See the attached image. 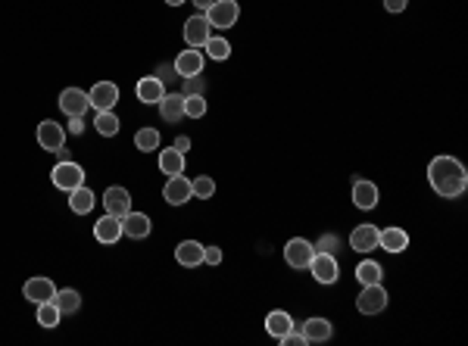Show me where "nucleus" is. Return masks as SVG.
Wrapping results in <instances>:
<instances>
[{"mask_svg": "<svg viewBox=\"0 0 468 346\" xmlns=\"http://www.w3.org/2000/svg\"><path fill=\"white\" fill-rule=\"evenodd\" d=\"M378 247L381 250H387V253H403V250L409 247V234L403 228H384V231H378Z\"/></svg>", "mask_w": 468, "mask_h": 346, "instance_id": "6ab92c4d", "label": "nucleus"}, {"mask_svg": "<svg viewBox=\"0 0 468 346\" xmlns=\"http://www.w3.org/2000/svg\"><path fill=\"white\" fill-rule=\"evenodd\" d=\"M50 178H53V184L60 187V191L69 193V191H75V187L84 184V169L72 160H63V162H56V169L50 172Z\"/></svg>", "mask_w": 468, "mask_h": 346, "instance_id": "f03ea898", "label": "nucleus"}, {"mask_svg": "<svg viewBox=\"0 0 468 346\" xmlns=\"http://www.w3.org/2000/svg\"><path fill=\"white\" fill-rule=\"evenodd\" d=\"M175 262L184 265V269H194V265L203 262V247L197 241H182L175 247Z\"/></svg>", "mask_w": 468, "mask_h": 346, "instance_id": "4be33fe9", "label": "nucleus"}, {"mask_svg": "<svg viewBox=\"0 0 468 346\" xmlns=\"http://www.w3.org/2000/svg\"><path fill=\"white\" fill-rule=\"evenodd\" d=\"M428 181L434 187L437 197L456 200V197H462L468 187V172L456 156H434L428 165Z\"/></svg>", "mask_w": 468, "mask_h": 346, "instance_id": "f257e3e1", "label": "nucleus"}, {"mask_svg": "<svg viewBox=\"0 0 468 346\" xmlns=\"http://www.w3.org/2000/svg\"><path fill=\"white\" fill-rule=\"evenodd\" d=\"M350 247L356 253H372L378 247V228L374 225H356L350 231Z\"/></svg>", "mask_w": 468, "mask_h": 346, "instance_id": "dca6fc26", "label": "nucleus"}, {"mask_svg": "<svg viewBox=\"0 0 468 346\" xmlns=\"http://www.w3.org/2000/svg\"><path fill=\"white\" fill-rule=\"evenodd\" d=\"M38 324L41 328H56V324H60V309H56L53 300L38 302Z\"/></svg>", "mask_w": 468, "mask_h": 346, "instance_id": "c756f323", "label": "nucleus"}, {"mask_svg": "<svg viewBox=\"0 0 468 346\" xmlns=\"http://www.w3.org/2000/svg\"><path fill=\"white\" fill-rule=\"evenodd\" d=\"M150 215L144 212H128L125 219H122V234L125 237H134V241H144V237H150Z\"/></svg>", "mask_w": 468, "mask_h": 346, "instance_id": "aec40b11", "label": "nucleus"}, {"mask_svg": "<svg viewBox=\"0 0 468 346\" xmlns=\"http://www.w3.org/2000/svg\"><path fill=\"white\" fill-rule=\"evenodd\" d=\"M169 6H182V4H187V0H165Z\"/></svg>", "mask_w": 468, "mask_h": 346, "instance_id": "a19ab883", "label": "nucleus"}, {"mask_svg": "<svg viewBox=\"0 0 468 346\" xmlns=\"http://www.w3.org/2000/svg\"><path fill=\"white\" fill-rule=\"evenodd\" d=\"M309 271H312V278L319 281V284H337V278H341V265H337V259L325 253V250H315L312 262H309Z\"/></svg>", "mask_w": 468, "mask_h": 346, "instance_id": "7ed1b4c3", "label": "nucleus"}, {"mask_svg": "<svg viewBox=\"0 0 468 346\" xmlns=\"http://www.w3.org/2000/svg\"><path fill=\"white\" fill-rule=\"evenodd\" d=\"M94 237H97L100 243H119L122 241V219H116V215H103V219L94 225Z\"/></svg>", "mask_w": 468, "mask_h": 346, "instance_id": "a211bd4d", "label": "nucleus"}, {"mask_svg": "<svg viewBox=\"0 0 468 346\" xmlns=\"http://www.w3.org/2000/svg\"><path fill=\"white\" fill-rule=\"evenodd\" d=\"M378 184L369 181V178H356L353 181V206L362 209V212H369V209L378 206Z\"/></svg>", "mask_w": 468, "mask_h": 346, "instance_id": "9d476101", "label": "nucleus"}, {"mask_svg": "<svg viewBox=\"0 0 468 346\" xmlns=\"http://www.w3.org/2000/svg\"><path fill=\"white\" fill-rule=\"evenodd\" d=\"M356 278L362 281V284H378V281L384 278V269H381L374 259H365V262L356 265Z\"/></svg>", "mask_w": 468, "mask_h": 346, "instance_id": "cd10ccee", "label": "nucleus"}, {"mask_svg": "<svg viewBox=\"0 0 468 346\" xmlns=\"http://www.w3.org/2000/svg\"><path fill=\"white\" fill-rule=\"evenodd\" d=\"M134 147H138L141 153L156 150V147H160V132H156V128H141V132L134 134Z\"/></svg>", "mask_w": 468, "mask_h": 346, "instance_id": "7c9ffc66", "label": "nucleus"}, {"mask_svg": "<svg viewBox=\"0 0 468 346\" xmlns=\"http://www.w3.org/2000/svg\"><path fill=\"white\" fill-rule=\"evenodd\" d=\"M203 50L213 56V60H228V56H232V44H228L225 38H210L203 44Z\"/></svg>", "mask_w": 468, "mask_h": 346, "instance_id": "473e14b6", "label": "nucleus"}, {"mask_svg": "<svg viewBox=\"0 0 468 346\" xmlns=\"http://www.w3.org/2000/svg\"><path fill=\"white\" fill-rule=\"evenodd\" d=\"M172 147H175L178 153H187V150H191V138H184V134H182V138H175V143H172Z\"/></svg>", "mask_w": 468, "mask_h": 346, "instance_id": "58836bf2", "label": "nucleus"}, {"mask_svg": "<svg viewBox=\"0 0 468 346\" xmlns=\"http://www.w3.org/2000/svg\"><path fill=\"white\" fill-rule=\"evenodd\" d=\"M210 38H213V25H210V19H206V13H194V16L184 23V41H187V47H197L200 50Z\"/></svg>", "mask_w": 468, "mask_h": 346, "instance_id": "423d86ee", "label": "nucleus"}, {"mask_svg": "<svg viewBox=\"0 0 468 346\" xmlns=\"http://www.w3.org/2000/svg\"><path fill=\"white\" fill-rule=\"evenodd\" d=\"M156 106H160V115H163L165 122L184 119V94H165V97Z\"/></svg>", "mask_w": 468, "mask_h": 346, "instance_id": "b1692460", "label": "nucleus"}, {"mask_svg": "<svg viewBox=\"0 0 468 346\" xmlns=\"http://www.w3.org/2000/svg\"><path fill=\"white\" fill-rule=\"evenodd\" d=\"M69 132H72V134H82V132H84L82 115H69Z\"/></svg>", "mask_w": 468, "mask_h": 346, "instance_id": "4c0bfd02", "label": "nucleus"}, {"mask_svg": "<svg viewBox=\"0 0 468 346\" xmlns=\"http://www.w3.org/2000/svg\"><path fill=\"white\" fill-rule=\"evenodd\" d=\"M103 206H106V215H116V219H125L132 212V193L125 187H106L103 193Z\"/></svg>", "mask_w": 468, "mask_h": 346, "instance_id": "ddd939ff", "label": "nucleus"}, {"mask_svg": "<svg viewBox=\"0 0 468 346\" xmlns=\"http://www.w3.org/2000/svg\"><path fill=\"white\" fill-rule=\"evenodd\" d=\"M291 328H293V319L284 312V309H275V312L265 315V331H269L275 340H281V337H284Z\"/></svg>", "mask_w": 468, "mask_h": 346, "instance_id": "393cba45", "label": "nucleus"}, {"mask_svg": "<svg viewBox=\"0 0 468 346\" xmlns=\"http://www.w3.org/2000/svg\"><path fill=\"white\" fill-rule=\"evenodd\" d=\"M315 256V247L303 237H291V241L284 243V262L291 265V269H309V262H312Z\"/></svg>", "mask_w": 468, "mask_h": 346, "instance_id": "39448f33", "label": "nucleus"}, {"mask_svg": "<svg viewBox=\"0 0 468 346\" xmlns=\"http://www.w3.org/2000/svg\"><path fill=\"white\" fill-rule=\"evenodd\" d=\"M203 262L206 265H219L222 262V250L219 247H203Z\"/></svg>", "mask_w": 468, "mask_h": 346, "instance_id": "c9c22d12", "label": "nucleus"}, {"mask_svg": "<svg viewBox=\"0 0 468 346\" xmlns=\"http://www.w3.org/2000/svg\"><path fill=\"white\" fill-rule=\"evenodd\" d=\"M163 197H165V203H172V206H184L187 200L194 197L191 181H187L184 175H172L169 181H165V187H163Z\"/></svg>", "mask_w": 468, "mask_h": 346, "instance_id": "4468645a", "label": "nucleus"}, {"mask_svg": "<svg viewBox=\"0 0 468 346\" xmlns=\"http://www.w3.org/2000/svg\"><path fill=\"white\" fill-rule=\"evenodd\" d=\"M88 100H91V106L97 113H103V110H113V106L119 103V88L113 82H97L94 88L88 91Z\"/></svg>", "mask_w": 468, "mask_h": 346, "instance_id": "9b49d317", "label": "nucleus"}, {"mask_svg": "<svg viewBox=\"0 0 468 346\" xmlns=\"http://www.w3.org/2000/svg\"><path fill=\"white\" fill-rule=\"evenodd\" d=\"M191 4L197 6V13H206V10H210V6L215 4V0H191Z\"/></svg>", "mask_w": 468, "mask_h": 346, "instance_id": "ea45409f", "label": "nucleus"}, {"mask_svg": "<svg viewBox=\"0 0 468 346\" xmlns=\"http://www.w3.org/2000/svg\"><path fill=\"white\" fill-rule=\"evenodd\" d=\"M53 302H56V309H60V315H72L82 306V297H78V290H56Z\"/></svg>", "mask_w": 468, "mask_h": 346, "instance_id": "c85d7f7f", "label": "nucleus"}, {"mask_svg": "<svg viewBox=\"0 0 468 346\" xmlns=\"http://www.w3.org/2000/svg\"><path fill=\"white\" fill-rule=\"evenodd\" d=\"M241 16V6L237 0H215V4L206 10V19H210L213 28H232Z\"/></svg>", "mask_w": 468, "mask_h": 346, "instance_id": "0eeeda50", "label": "nucleus"}, {"mask_svg": "<svg viewBox=\"0 0 468 346\" xmlns=\"http://www.w3.org/2000/svg\"><path fill=\"white\" fill-rule=\"evenodd\" d=\"M191 191H194V197H200V200H210L213 193H215V181L210 175H197L191 181Z\"/></svg>", "mask_w": 468, "mask_h": 346, "instance_id": "72a5a7b5", "label": "nucleus"}, {"mask_svg": "<svg viewBox=\"0 0 468 346\" xmlns=\"http://www.w3.org/2000/svg\"><path fill=\"white\" fill-rule=\"evenodd\" d=\"M94 203H97V197H94V191L91 187H75V191H69V209L75 215H88L91 209H94Z\"/></svg>", "mask_w": 468, "mask_h": 346, "instance_id": "5701e85b", "label": "nucleus"}, {"mask_svg": "<svg viewBox=\"0 0 468 346\" xmlns=\"http://www.w3.org/2000/svg\"><path fill=\"white\" fill-rule=\"evenodd\" d=\"M60 110L66 115H84L91 110V100L82 88H66L60 94Z\"/></svg>", "mask_w": 468, "mask_h": 346, "instance_id": "2eb2a0df", "label": "nucleus"}, {"mask_svg": "<svg viewBox=\"0 0 468 346\" xmlns=\"http://www.w3.org/2000/svg\"><path fill=\"white\" fill-rule=\"evenodd\" d=\"M119 115L113 113V110H103V113H97V119H94V128H97V134H103V138H116L119 134Z\"/></svg>", "mask_w": 468, "mask_h": 346, "instance_id": "bb28decb", "label": "nucleus"}, {"mask_svg": "<svg viewBox=\"0 0 468 346\" xmlns=\"http://www.w3.org/2000/svg\"><path fill=\"white\" fill-rule=\"evenodd\" d=\"M406 4H409V0H384V10L387 13H403V10H406Z\"/></svg>", "mask_w": 468, "mask_h": 346, "instance_id": "e433bc0d", "label": "nucleus"}, {"mask_svg": "<svg viewBox=\"0 0 468 346\" xmlns=\"http://www.w3.org/2000/svg\"><path fill=\"white\" fill-rule=\"evenodd\" d=\"M300 331H303L306 343H328L334 337V328H331L328 319H309L300 324Z\"/></svg>", "mask_w": 468, "mask_h": 346, "instance_id": "f3484780", "label": "nucleus"}, {"mask_svg": "<svg viewBox=\"0 0 468 346\" xmlns=\"http://www.w3.org/2000/svg\"><path fill=\"white\" fill-rule=\"evenodd\" d=\"M160 172L163 175H184V153H178L175 147H169V150H163L160 153Z\"/></svg>", "mask_w": 468, "mask_h": 346, "instance_id": "a878e982", "label": "nucleus"}, {"mask_svg": "<svg viewBox=\"0 0 468 346\" xmlns=\"http://www.w3.org/2000/svg\"><path fill=\"white\" fill-rule=\"evenodd\" d=\"M356 309L362 315L384 312V309H387V290L381 287V281H378V284H362V293L356 297Z\"/></svg>", "mask_w": 468, "mask_h": 346, "instance_id": "20e7f679", "label": "nucleus"}, {"mask_svg": "<svg viewBox=\"0 0 468 346\" xmlns=\"http://www.w3.org/2000/svg\"><path fill=\"white\" fill-rule=\"evenodd\" d=\"M278 343H284V346H303V343H306V337H303V331H300V324H293V328L287 331V334L281 337Z\"/></svg>", "mask_w": 468, "mask_h": 346, "instance_id": "f704fd0d", "label": "nucleus"}, {"mask_svg": "<svg viewBox=\"0 0 468 346\" xmlns=\"http://www.w3.org/2000/svg\"><path fill=\"white\" fill-rule=\"evenodd\" d=\"M184 115H191V119H203L206 100L200 97V94H184Z\"/></svg>", "mask_w": 468, "mask_h": 346, "instance_id": "2f4dec72", "label": "nucleus"}, {"mask_svg": "<svg viewBox=\"0 0 468 346\" xmlns=\"http://www.w3.org/2000/svg\"><path fill=\"white\" fill-rule=\"evenodd\" d=\"M38 143H41V150L60 153L63 143H66V132H63V125H56L53 119H44L38 125Z\"/></svg>", "mask_w": 468, "mask_h": 346, "instance_id": "6e6552de", "label": "nucleus"}, {"mask_svg": "<svg viewBox=\"0 0 468 346\" xmlns=\"http://www.w3.org/2000/svg\"><path fill=\"white\" fill-rule=\"evenodd\" d=\"M23 297L28 300V302H47V300H53L56 297V284L50 278H44V275H38V278H28L25 281V287H23Z\"/></svg>", "mask_w": 468, "mask_h": 346, "instance_id": "1a4fd4ad", "label": "nucleus"}, {"mask_svg": "<svg viewBox=\"0 0 468 346\" xmlns=\"http://www.w3.org/2000/svg\"><path fill=\"white\" fill-rule=\"evenodd\" d=\"M203 66H206V60H203V53H200L197 47L182 50V53L175 56V72H178L182 78H197V75H203Z\"/></svg>", "mask_w": 468, "mask_h": 346, "instance_id": "f8f14e48", "label": "nucleus"}, {"mask_svg": "<svg viewBox=\"0 0 468 346\" xmlns=\"http://www.w3.org/2000/svg\"><path fill=\"white\" fill-rule=\"evenodd\" d=\"M165 97V88H163V78H156V75H147V78H141L138 82V100L141 103H160V100Z\"/></svg>", "mask_w": 468, "mask_h": 346, "instance_id": "412c9836", "label": "nucleus"}]
</instances>
